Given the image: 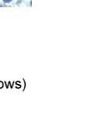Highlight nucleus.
I'll use <instances>...</instances> for the list:
<instances>
[{"instance_id": "1", "label": "nucleus", "mask_w": 112, "mask_h": 126, "mask_svg": "<svg viewBox=\"0 0 112 126\" xmlns=\"http://www.w3.org/2000/svg\"><path fill=\"white\" fill-rule=\"evenodd\" d=\"M12 0H4V2L6 3V4H9V3H10Z\"/></svg>"}, {"instance_id": "2", "label": "nucleus", "mask_w": 112, "mask_h": 126, "mask_svg": "<svg viewBox=\"0 0 112 126\" xmlns=\"http://www.w3.org/2000/svg\"><path fill=\"white\" fill-rule=\"evenodd\" d=\"M2 87H3V83H2L1 82H0V88H2Z\"/></svg>"}]
</instances>
